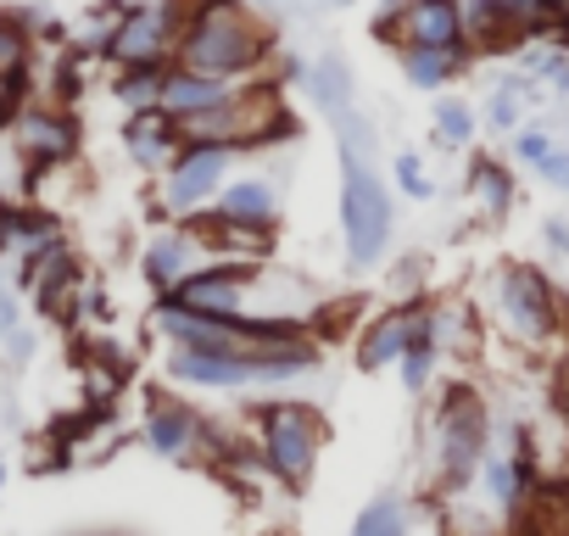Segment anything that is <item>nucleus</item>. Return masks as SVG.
I'll return each mask as SVG.
<instances>
[{
  "label": "nucleus",
  "instance_id": "obj_18",
  "mask_svg": "<svg viewBox=\"0 0 569 536\" xmlns=\"http://www.w3.org/2000/svg\"><path fill=\"white\" fill-rule=\"evenodd\" d=\"M441 364H447V353H441V314H436V297H425V302H419L413 341H408V353H402V364H397L402 391H408V397H430Z\"/></svg>",
  "mask_w": 569,
  "mask_h": 536
},
{
  "label": "nucleus",
  "instance_id": "obj_40",
  "mask_svg": "<svg viewBox=\"0 0 569 536\" xmlns=\"http://www.w3.org/2000/svg\"><path fill=\"white\" fill-rule=\"evenodd\" d=\"M257 536H284V530H257Z\"/></svg>",
  "mask_w": 569,
  "mask_h": 536
},
{
  "label": "nucleus",
  "instance_id": "obj_11",
  "mask_svg": "<svg viewBox=\"0 0 569 536\" xmlns=\"http://www.w3.org/2000/svg\"><path fill=\"white\" fill-rule=\"evenodd\" d=\"M207 262H212L207 235H201L190 218H179V224H168V229H157V235L146 240V251H140V280H146L157 297H168V291H179L196 268H207Z\"/></svg>",
  "mask_w": 569,
  "mask_h": 536
},
{
  "label": "nucleus",
  "instance_id": "obj_37",
  "mask_svg": "<svg viewBox=\"0 0 569 536\" xmlns=\"http://www.w3.org/2000/svg\"><path fill=\"white\" fill-rule=\"evenodd\" d=\"M246 7H251L257 18H279L284 7H291V0H246Z\"/></svg>",
  "mask_w": 569,
  "mask_h": 536
},
{
  "label": "nucleus",
  "instance_id": "obj_28",
  "mask_svg": "<svg viewBox=\"0 0 569 536\" xmlns=\"http://www.w3.org/2000/svg\"><path fill=\"white\" fill-rule=\"evenodd\" d=\"M34 57V40L18 18H0V79H23Z\"/></svg>",
  "mask_w": 569,
  "mask_h": 536
},
{
  "label": "nucleus",
  "instance_id": "obj_35",
  "mask_svg": "<svg viewBox=\"0 0 569 536\" xmlns=\"http://www.w3.org/2000/svg\"><path fill=\"white\" fill-rule=\"evenodd\" d=\"M18 325H23V302H18V291L7 286V291H0V341H7Z\"/></svg>",
  "mask_w": 569,
  "mask_h": 536
},
{
  "label": "nucleus",
  "instance_id": "obj_14",
  "mask_svg": "<svg viewBox=\"0 0 569 536\" xmlns=\"http://www.w3.org/2000/svg\"><path fill=\"white\" fill-rule=\"evenodd\" d=\"M413 325H419V302H386L380 314H369V325L352 336V364L363 375H380V369H397L408 341H413Z\"/></svg>",
  "mask_w": 569,
  "mask_h": 536
},
{
  "label": "nucleus",
  "instance_id": "obj_3",
  "mask_svg": "<svg viewBox=\"0 0 569 536\" xmlns=\"http://www.w3.org/2000/svg\"><path fill=\"white\" fill-rule=\"evenodd\" d=\"M325 369L319 336L302 341H273V347H246V353H207V347H168L162 353V380L179 391H284Z\"/></svg>",
  "mask_w": 569,
  "mask_h": 536
},
{
  "label": "nucleus",
  "instance_id": "obj_42",
  "mask_svg": "<svg viewBox=\"0 0 569 536\" xmlns=\"http://www.w3.org/2000/svg\"><path fill=\"white\" fill-rule=\"evenodd\" d=\"M0 168H7V162H0Z\"/></svg>",
  "mask_w": 569,
  "mask_h": 536
},
{
  "label": "nucleus",
  "instance_id": "obj_5",
  "mask_svg": "<svg viewBox=\"0 0 569 536\" xmlns=\"http://www.w3.org/2000/svg\"><path fill=\"white\" fill-rule=\"evenodd\" d=\"M486 453H491V397L469 380H452L425 414V436H419L425 486L441 503L463 497L475 486Z\"/></svg>",
  "mask_w": 569,
  "mask_h": 536
},
{
  "label": "nucleus",
  "instance_id": "obj_7",
  "mask_svg": "<svg viewBox=\"0 0 569 536\" xmlns=\"http://www.w3.org/2000/svg\"><path fill=\"white\" fill-rule=\"evenodd\" d=\"M234 146H212V140H184L179 157L157 173V212L168 224L196 218L218 201V190L234 179Z\"/></svg>",
  "mask_w": 569,
  "mask_h": 536
},
{
  "label": "nucleus",
  "instance_id": "obj_12",
  "mask_svg": "<svg viewBox=\"0 0 569 536\" xmlns=\"http://www.w3.org/2000/svg\"><path fill=\"white\" fill-rule=\"evenodd\" d=\"M12 146H18V162L29 168V179H46L79 157V123L62 107H29L12 129Z\"/></svg>",
  "mask_w": 569,
  "mask_h": 536
},
{
  "label": "nucleus",
  "instance_id": "obj_17",
  "mask_svg": "<svg viewBox=\"0 0 569 536\" xmlns=\"http://www.w3.org/2000/svg\"><path fill=\"white\" fill-rule=\"evenodd\" d=\"M234 96H240V85H229V79H207V73H190V68H168L157 112H168L173 123H190V118H207V112L229 107Z\"/></svg>",
  "mask_w": 569,
  "mask_h": 536
},
{
  "label": "nucleus",
  "instance_id": "obj_21",
  "mask_svg": "<svg viewBox=\"0 0 569 536\" xmlns=\"http://www.w3.org/2000/svg\"><path fill=\"white\" fill-rule=\"evenodd\" d=\"M469 196H475V207L497 224V218L513 212L519 179H513V168H508L502 157H475V162H469Z\"/></svg>",
  "mask_w": 569,
  "mask_h": 536
},
{
  "label": "nucleus",
  "instance_id": "obj_33",
  "mask_svg": "<svg viewBox=\"0 0 569 536\" xmlns=\"http://www.w3.org/2000/svg\"><path fill=\"white\" fill-rule=\"evenodd\" d=\"M34 347H40V336H34L29 325H18L7 341H0V353H7V364H12V369H23V364L34 358Z\"/></svg>",
  "mask_w": 569,
  "mask_h": 536
},
{
  "label": "nucleus",
  "instance_id": "obj_20",
  "mask_svg": "<svg viewBox=\"0 0 569 536\" xmlns=\"http://www.w3.org/2000/svg\"><path fill=\"white\" fill-rule=\"evenodd\" d=\"M179 123L168 118V112H129V123H123V151L134 157V168H146V173H162L173 157H179Z\"/></svg>",
  "mask_w": 569,
  "mask_h": 536
},
{
  "label": "nucleus",
  "instance_id": "obj_29",
  "mask_svg": "<svg viewBox=\"0 0 569 536\" xmlns=\"http://www.w3.org/2000/svg\"><path fill=\"white\" fill-rule=\"evenodd\" d=\"M508 151H513V162L541 168V162L558 151V135H552L547 123H525V129H513V135H508Z\"/></svg>",
  "mask_w": 569,
  "mask_h": 536
},
{
  "label": "nucleus",
  "instance_id": "obj_24",
  "mask_svg": "<svg viewBox=\"0 0 569 536\" xmlns=\"http://www.w3.org/2000/svg\"><path fill=\"white\" fill-rule=\"evenodd\" d=\"M57 235H62V229L51 224V212L23 207V201H0V251L29 257L34 246H46V240H57Z\"/></svg>",
  "mask_w": 569,
  "mask_h": 536
},
{
  "label": "nucleus",
  "instance_id": "obj_19",
  "mask_svg": "<svg viewBox=\"0 0 569 536\" xmlns=\"http://www.w3.org/2000/svg\"><path fill=\"white\" fill-rule=\"evenodd\" d=\"M463 40L469 57H508L525 46V29L513 23L508 0H463Z\"/></svg>",
  "mask_w": 569,
  "mask_h": 536
},
{
  "label": "nucleus",
  "instance_id": "obj_27",
  "mask_svg": "<svg viewBox=\"0 0 569 536\" xmlns=\"http://www.w3.org/2000/svg\"><path fill=\"white\" fill-rule=\"evenodd\" d=\"M162 79H168V68H123L118 85H112V96H118L129 112H157V101H162Z\"/></svg>",
  "mask_w": 569,
  "mask_h": 536
},
{
  "label": "nucleus",
  "instance_id": "obj_38",
  "mask_svg": "<svg viewBox=\"0 0 569 536\" xmlns=\"http://www.w3.org/2000/svg\"><path fill=\"white\" fill-rule=\"evenodd\" d=\"M413 0H380V18H397V12H408Z\"/></svg>",
  "mask_w": 569,
  "mask_h": 536
},
{
  "label": "nucleus",
  "instance_id": "obj_13",
  "mask_svg": "<svg viewBox=\"0 0 569 536\" xmlns=\"http://www.w3.org/2000/svg\"><path fill=\"white\" fill-rule=\"evenodd\" d=\"M251 275H257V262H229V257H212L207 268H196V275L168 291L173 302L196 308V314H246L251 308Z\"/></svg>",
  "mask_w": 569,
  "mask_h": 536
},
{
  "label": "nucleus",
  "instance_id": "obj_43",
  "mask_svg": "<svg viewBox=\"0 0 569 536\" xmlns=\"http://www.w3.org/2000/svg\"><path fill=\"white\" fill-rule=\"evenodd\" d=\"M107 536H112V530H107Z\"/></svg>",
  "mask_w": 569,
  "mask_h": 536
},
{
  "label": "nucleus",
  "instance_id": "obj_30",
  "mask_svg": "<svg viewBox=\"0 0 569 536\" xmlns=\"http://www.w3.org/2000/svg\"><path fill=\"white\" fill-rule=\"evenodd\" d=\"M391 179H397V190H402L408 201H430V196H436V179L425 173L419 151H397V162H391Z\"/></svg>",
  "mask_w": 569,
  "mask_h": 536
},
{
  "label": "nucleus",
  "instance_id": "obj_6",
  "mask_svg": "<svg viewBox=\"0 0 569 536\" xmlns=\"http://www.w3.org/2000/svg\"><path fill=\"white\" fill-rule=\"evenodd\" d=\"M246 447L262 469V480L284 486V492H308L319 475V458L330 447V425L325 408L308 397H262L246 408Z\"/></svg>",
  "mask_w": 569,
  "mask_h": 536
},
{
  "label": "nucleus",
  "instance_id": "obj_39",
  "mask_svg": "<svg viewBox=\"0 0 569 536\" xmlns=\"http://www.w3.org/2000/svg\"><path fill=\"white\" fill-rule=\"evenodd\" d=\"M0 486H7V458H0Z\"/></svg>",
  "mask_w": 569,
  "mask_h": 536
},
{
  "label": "nucleus",
  "instance_id": "obj_16",
  "mask_svg": "<svg viewBox=\"0 0 569 536\" xmlns=\"http://www.w3.org/2000/svg\"><path fill=\"white\" fill-rule=\"evenodd\" d=\"M302 90H308L313 112H319L330 129H336V123H347V118L358 112V79H352V62H347L341 51L313 57V62H308V73H302Z\"/></svg>",
  "mask_w": 569,
  "mask_h": 536
},
{
  "label": "nucleus",
  "instance_id": "obj_32",
  "mask_svg": "<svg viewBox=\"0 0 569 536\" xmlns=\"http://www.w3.org/2000/svg\"><path fill=\"white\" fill-rule=\"evenodd\" d=\"M23 112H29V73L23 79H0V129H18Z\"/></svg>",
  "mask_w": 569,
  "mask_h": 536
},
{
  "label": "nucleus",
  "instance_id": "obj_9",
  "mask_svg": "<svg viewBox=\"0 0 569 536\" xmlns=\"http://www.w3.org/2000/svg\"><path fill=\"white\" fill-rule=\"evenodd\" d=\"M179 18L184 0H151V7H129L112 18L107 34V57L123 68H173V46H179Z\"/></svg>",
  "mask_w": 569,
  "mask_h": 536
},
{
  "label": "nucleus",
  "instance_id": "obj_4",
  "mask_svg": "<svg viewBox=\"0 0 569 536\" xmlns=\"http://www.w3.org/2000/svg\"><path fill=\"white\" fill-rule=\"evenodd\" d=\"M268 57H273V29L246 7V0H184L173 68L229 79V85H251L268 68Z\"/></svg>",
  "mask_w": 569,
  "mask_h": 536
},
{
  "label": "nucleus",
  "instance_id": "obj_26",
  "mask_svg": "<svg viewBox=\"0 0 569 536\" xmlns=\"http://www.w3.org/2000/svg\"><path fill=\"white\" fill-rule=\"evenodd\" d=\"M430 118H436V140H441L447 151H463V146L475 140V129H480V112H475L463 96H441Z\"/></svg>",
  "mask_w": 569,
  "mask_h": 536
},
{
  "label": "nucleus",
  "instance_id": "obj_1",
  "mask_svg": "<svg viewBox=\"0 0 569 536\" xmlns=\"http://www.w3.org/2000/svg\"><path fill=\"white\" fill-rule=\"evenodd\" d=\"M475 314L491 336H502L525 358L569 353V291L541 262H525V257L491 262L475 291Z\"/></svg>",
  "mask_w": 569,
  "mask_h": 536
},
{
  "label": "nucleus",
  "instance_id": "obj_31",
  "mask_svg": "<svg viewBox=\"0 0 569 536\" xmlns=\"http://www.w3.org/2000/svg\"><path fill=\"white\" fill-rule=\"evenodd\" d=\"M547 408H552V419L569 430V353H558L552 358V380H547Z\"/></svg>",
  "mask_w": 569,
  "mask_h": 536
},
{
  "label": "nucleus",
  "instance_id": "obj_2",
  "mask_svg": "<svg viewBox=\"0 0 569 536\" xmlns=\"http://www.w3.org/2000/svg\"><path fill=\"white\" fill-rule=\"evenodd\" d=\"M336 151H341V246H347V268L369 275V268H380L391 257L397 201H391V185L380 179L375 129H369L363 112L336 123Z\"/></svg>",
  "mask_w": 569,
  "mask_h": 536
},
{
  "label": "nucleus",
  "instance_id": "obj_34",
  "mask_svg": "<svg viewBox=\"0 0 569 536\" xmlns=\"http://www.w3.org/2000/svg\"><path fill=\"white\" fill-rule=\"evenodd\" d=\"M536 173H541L552 190H563V196H569V151H563V146H558V151H552V157H547Z\"/></svg>",
  "mask_w": 569,
  "mask_h": 536
},
{
  "label": "nucleus",
  "instance_id": "obj_25",
  "mask_svg": "<svg viewBox=\"0 0 569 536\" xmlns=\"http://www.w3.org/2000/svg\"><path fill=\"white\" fill-rule=\"evenodd\" d=\"M402 57V79L413 90H447L475 57L469 51H397Z\"/></svg>",
  "mask_w": 569,
  "mask_h": 536
},
{
  "label": "nucleus",
  "instance_id": "obj_15",
  "mask_svg": "<svg viewBox=\"0 0 569 536\" xmlns=\"http://www.w3.org/2000/svg\"><path fill=\"white\" fill-rule=\"evenodd\" d=\"M279 207H284V185H279L273 173H240V179H229V185L218 190V201H212V212H218L223 224L262 229V235H273Z\"/></svg>",
  "mask_w": 569,
  "mask_h": 536
},
{
  "label": "nucleus",
  "instance_id": "obj_10",
  "mask_svg": "<svg viewBox=\"0 0 569 536\" xmlns=\"http://www.w3.org/2000/svg\"><path fill=\"white\" fill-rule=\"evenodd\" d=\"M375 34L397 51H469L463 0H413L397 18H375Z\"/></svg>",
  "mask_w": 569,
  "mask_h": 536
},
{
  "label": "nucleus",
  "instance_id": "obj_8",
  "mask_svg": "<svg viewBox=\"0 0 569 536\" xmlns=\"http://www.w3.org/2000/svg\"><path fill=\"white\" fill-rule=\"evenodd\" d=\"M140 441H146L162 464H207V469H212L223 430H218L207 414H196L190 403H179L173 391H157V397L146 403Z\"/></svg>",
  "mask_w": 569,
  "mask_h": 536
},
{
  "label": "nucleus",
  "instance_id": "obj_22",
  "mask_svg": "<svg viewBox=\"0 0 569 536\" xmlns=\"http://www.w3.org/2000/svg\"><path fill=\"white\" fill-rule=\"evenodd\" d=\"M541 96H547V90H541L536 79L513 73V79H502V85L486 96V123H491L497 135H513V129H525V123H530L525 112H530V107H541Z\"/></svg>",
  "mask_w": 569,
  "mask_h": 536
},
{
  "label": "nucleus",
  "instance_id": "obj_23",
  "mask_svg": "<svg viewBox=\"0 0 569 536\" xmlns=\"http://www.w3.org/2000/svg\"><path fill=\"white\" fill-rule=\"evenodd\" d=\"M347 536H413V497H408V492H380V497H369V503L352 514Z\"/></svg>",
  "mask_w": 569,
  "mask_h": 536
},
{
  "label": "nucleus",
  "instance_id": "obj_36",
  "mask_svg": "<svg viewBox=\"0 0 569 536\" xmlns=\"http://www.w3.org/2000/svg\"><path fill=\"white\" fill-rule=\"evenodd\" d=\"M541 240H547V251H558L569 262V218H547L541 224Z\"/></svg>",
  "mask_w": 569,
  "mask_h": 536
},
{
  "label": "nucleus",
  "instance_id": "obj_41",
  "mask_svg": "<svg viewBox=\"0 0 569 536\" xmlns=\"http://www.w3.org/2000/svg\"><path fill=\"white\" fill-rule=\"evenodd\" d=\"M0 291H7V275H0Z\"/></svg>",
  "mask_w": 569,
  "mask_h": 536
}]
</instances>
